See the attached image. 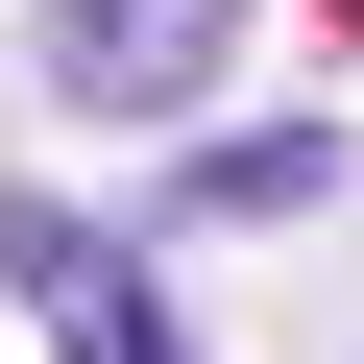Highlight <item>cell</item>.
<instances>
[{
	"label": "cell",
	"instance_id": "6da1fadb",
	"mask_svg": "<svg viewBox=\"0 0 364 364\" xmlns=\"http://www.w3.org/2000/svg\"><path fill=\"white\" fill-rule=\"evenodd\" d=\"M219 49H243V0H49V49H25V73H49L73 122H195Z\"/></svg>",
	"mask_w": 364,
	"mask_h": 364
},
{
	"label": "cell",
	"instance_id": "7a4b0ae2",
	"mask_svg": "<svg viewBox=\"0 0 364 364\" xmlns=\"http://www.w3.org/2000/svg\"><path fill=\"white\" fill-rule=\"evenodd\" d=\"M0 291H25L73 364H195V340H170V291H146V243L73 219V195H0Z\"/></svg>",
	"mask_w": 364,
	"mask_h": 364
},
{
	"label": "cell",
	"instance_id": "3957f363",
	"mask_svg": "<svg viewBox=\"0 0 364 364\" xmlns=\"http://www.w3.org/2000/svg\"><path fill=\"white\" fill-rule=\"evenodd\" d=\"M316 195H340V122H219L195 170H170V219H243V243H291Z\"/></svg>",
	"mask_w": 364,
	"mask_h": 364
}]
</instances>
